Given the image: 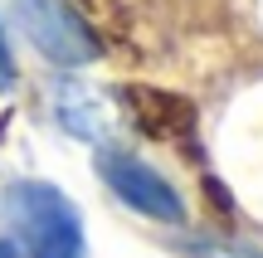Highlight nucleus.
Returning a JSON list of instances; mask_svg holds the SVG:
<instances>
[{
	"instance_id": "f257e3e1",
	"label": "nucleus",
	"mask_w": 263,
	"mask_h": 258,
	"mask_svg": "<svg viewBox=\"0 0 263 258\" xmlns=\"http://www.w3.org/2000/svg\"><path fill=\"white\" fill-rule=\"evenodd\" d=\"M5 220L25 258H88L73 200L49 181H15L5 190Z\"/></svg>"
},
{
	"instance_id": "f03ea898",
	"label": "nucleus",
	"mask_w": 263,
	"mask_h": 258,
	"mask_svg": "<svg viewBox=\"0 0 263 258\" xmlns=\"http://www.w3.org/2000/svg\"><path fill=\"white\" fill-rule=\"evenodd\" d=\"M15 25L25 29V39L59 68H83L103 54L98 34L88 29V19H78L73 5L64 0H5Z\"/></svg>"
},
{
	"instance_id": "7ed1b4c3",
	"label": "nucleus",
	"mask_w": 263,
	"mask_h": 258,
	"mask_svg": "<svg viewBox=\"0 0 263 258\" xmlns=\"http://www.w3.org/2000/svg\"><path fill=\"white\" fill-rule=\"evenodd\" d=\"M98 175H103V185L127 205V210L146 214V220H156V224H180V220H185L180 195L171 190L146 161H137V156H127V151H98Z\"/></svg>"
},
{
	"instance_id": "20e7f679",
	"label": "nucleus",
	"mask_w": 263,
	"mask_h": 258,
	"mask_svg": "<svg viewBox=\"0 0 263 258\" xmlns=\"http://www.w3.org/2000/svg\"><path fill=\"white\" fill-rule=\"evenodd\" d=\"M122 112H127V122L137 127L141 136H151V142H185V136L195 132V122H200L190 97L171 93V88H151V83L122 88Z\"/></svg>"
},
{
	"instance_id": "39448f33",
	"label": "nucleus",
	"mask_w": 263,
	"mask_h": 258,
	"mask_svg": "<svg viewBox=\"0 0 263 258\" xmlns=\"http://www.w3.org/2000/svg\"><path fill=\"white\" fill-rule=\"evenodd\" d=\"M54 117L78 142H98V136H103V103H98V93L88 83H78V78H59L54 83Z\"/></svg>"
},
{
	"instance_id": "423d86ee",
	"label": "nucleus",
	"mask_w": 263,
	"mask_h": 258,
	"mask_svg": "<svg viewBox=\"0 0 263 258\" xmlns=\"http://www.w3.org/2000/svg\"><path fill=\"white\" fill-rule=\"evenodd\" d=\"M180 258H263V244L229 239V234H190L176 244Z\"/></svg>"
},
{
	"instance_id": "0eeeda50",
	"label": "nucleus",
	"mask_w": 263,
	"mask_h": 258,
	"mask_svg": "<svg viewBox=\"0 0 263 258\" xmlns=\"http://www.w3.org/2000/svg\"><path fill=\"white\" fill-rule=\"evenodd\" d=\"M15 54H10V39H5V25H0V93H10L15 88Z\"/></svg>"
},
{
	"instance_id": "6e6552de",
	"label": "nucleus",
	"mask_w": 263,
	"mask_h": 258,
	"mask_svg": "<svg viewBox=\"0 0 263 258\" xmlns=\"http://www.w3.org/2000/svg\"><path fill=\"white\" fill-rule=\"evenodd\" d=\"M0 258H20V249H15V239H5V244H0Z\"/></svg>"
}]
</instances>
